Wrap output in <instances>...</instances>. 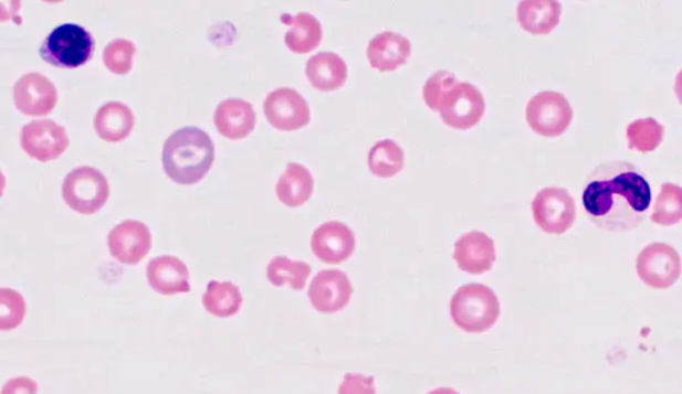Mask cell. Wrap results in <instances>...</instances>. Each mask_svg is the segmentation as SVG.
<instances>
[{"instance_id":"cell-1","label":"cell","mask_w":682,"mask_h":394,"mask_svg":"<svg viewBox=\"0 0 682 394\" xmlns=\"http://www.w3.org/2000/svg\"><path fill=\"white\" fill-rule=\"evenodd\" d=\"M652 189L644 174L628 161H609L589 174L583 206L589 221L609 232L633 231L651 209Z\"/></svg>"},{"instance_id":"cell-2","label":"cell","mask_w":682,"mask_h":394,"mask_svg":"<svg viewBox=\"0 0 682 394\" xmlns=\"http://www.w3.org/2000/svg\"><path fill=\"white\" fill-rule=\"evenodd\" d=\"M216 161V145L199 127L177 129L167 138L161 163L168 178L179 185H195L211 171Z\"/></svg>"},{"instance_id":"cell-3","label":"cell","mask_w":682,"mask_h":394,"mask_svg":"<svg viewBox=\"0 0 682 394\" xmlns=\"http://www.w3.org/2000/svg\"><path fill=\"white\" fill-rule=\"evenodd\" d=\"M502 307L497 296L484 284H465L451 299L454 326L466 333H483L496 324Z\"/></svg>"},{"instance_id":"cell-4","label":"cell","mask_w":682,"mask_h":394,"mask_svg":"<svg viewBox=\"0 0 682 394\" xmlns=\"http://www.w3.org/2000/svg\"><path fill=\"white\" fill-rule=\"evenodd\" d=\"M94 36L76 23H64L52 30L44 39L39 55L55 68L75 70L93 60Z\"/></svg>"},{"instance_id":"cell-5","label":"cell","mask_w":682,"mask_h":394,"mask_svg":"<svg viewBox=\"0 0 682 394\" xmlns=\"http://www.w3.org/2000/svg\"><path fill=\"white\" fill-rule=\"evenodd\" d=\"M62 196L71 210L84 216L95 215L108 202V180L94 167H77L64 179Z\"/></svg>"},{"instance_id":"cell-6","label":"cell","mask_w":682,"mask_h":394,"mask_svg":"<svg viewBox=\"0 0 682 394\" xmlns=\"http://www.w3.org/2000/svg\"><path fill=\"white\" fill-rule=\"evenodd\" d=\"M531 210L537 227L548 235H564L576 222L575 199L560 187L538 191L532 200Z\"/></svg>"},{"instance_id":"cell-7","label":"cell","mask_w":682,"mask_h":394,"mask_svg":"<svg viewBox=\"0 0 682 394\" xmlns=\"http://www.w3.org/2000/svg\"><path fill=\"white\" fill-rule=\"evenodd\" d=\"M439 113L448 127L468 131L483 119L484 95L473 84L458 82L444 94L439 105Z\"/></svg>"},{"instance_id":"cell-8","label":"cell","mask_w":682,"mask_h":394,"mask_svg":"<svg viewBox=\"0 0 682 394\" xmlns=\"http://www.w3.org/2000/svg\"><path fill=\"white\" fill-rule=\"evenodd\" d=\"M525 118L537 135L557 138L570 126L574 109L565 95L556 92L538 93L528 102Z\"/></svg>"},{"instance_id":"cell-9","label":"cell","mask_w":682,"mask_h":394,"mask_svg":"<svg viewBox=\"0 0 682 394\" xmlns=\"http://www.w3.org/2000/svg\"><path fill=\"white\" fill-rule=\"evenodd\" d=\"M636 270L649 288H671L681 276L679 252L665 243L649 244L640 252L636 260Z\"/></svg>"},{"instance_id":"cell-10","label":"cell","mask_w":682,"mask_h":394,"mask_svg":"<svg viewBox=\"0 0 682 394\" xmlns=\"http://www.w3.org/2000/svg\"><path fill=\"white\" fill-rule=\"evenodd\" d=\"M21 146L30 158L49 163L69 150L70 138L66 128L54 120H35L23 126Z\"/></svg>"},{"instance_id":"cell-11","label":"cell","mask_w":682,"mask_h":394,"mask_svg":"<svg viewBox=\"0 0 682 394\" xmlns=\"http://www.w3.org/2000/svg\"><path fill=\"white\" fill-rule=\"evenodd\" d=\"M264 115L279 131H297L311 121L307 100L294 88H277L264 100Z\"/></svg>"},{"instance_id":"cell-12","label":"cell","mask_w":682,"mask_h":394,"mask_svg":"<svg viewBox=\"0 0 682 394\" xmlns=\"http://www.w3.org/2000/svg\"><path fill=\"white\" fill-rule=\"evenodd\" d=\"M354 295L353 283L339 269H327L315 276L308 288L312 308L321 313H337L346 308Z\"/></svg>"},{"instance_id":"cell-13","label":"cell","mask_w":682,"mask_h":394,"mask_svg":"<svg viewBox=\"0 0 682 394\" xmlns=\"http://www.w3.org/2000/svg\"><path fill=\"white\" fill-rule=\"evenodd\" d=\"M109 254L122 264L136 266L153 248V234L145 223L125 221L116 225L107 237Z\"/></svg>"},{"instance_id":"cell-14","label":"cell","mask_w":682,"mask_h":394,"mask_svg":"<svg viewBox=\"0 0 682 394\" xmlns=\"http://www.w3.org/2000/svg\"><path fill=\"white\" fill-rule=\"evenodd\" d=\"M14 103L19 113L28 116H45L57 105V89L48 76L25 74L14 84Z\"/></svg>"},{"instance_id":"cell-15","label":"cell","mask_w":682,"mask_h":394,"mask_svg":"<svg viewBox=\"0 0 682 394\" xmlns=\"http://www.w3.org/2000/svg\"><path fill=\"white\" fill-rule=\"evenodd\" d=\"M356 237L348 225L340 222H327L315 230L311 237V249L321 262L342 264L354 255Z\"/></svg>"},{"instance_id":"cell-16","label":"cell","mask_w":682,"mask_h":394,"mask_svg":"<svg viewBox=\"0 0 682 394\" xmlns=\"http://www.w3.org/2000/svg\"><path fill=\"white\" fill-rule=\"evenodd\" d=\"M453 260L459 269L471 275L490 273L496 263V245L482 231H471L454 243Z\"/></svg>"},{"instance_id":"cell-17","label":"cell","mask_w":682,"mask_h":394,"mask_svg":"<svg viewBox=\"0 0 682 394\" xmlns=\"http://www.w3.org/2000/svg\"><path fill=\"white\" fill-rule=\"evenodd\" d=\"M412 55V44L398 32L385 31L375 35L367 47L369 64L380 73H392L406 66Z\"/></svg>"},{"instance_id":"cell-18","label":"cell","mask_w":682,"mask_h":394,"mask_svg":"<svg viewBox=\"0 0 682 394\" xmlns=\"http://www.w3.org/2000/svg\"><path fill=\"white\" fill-rule=\"evenodd\" d=\"M149 286L160 295L174 296L190 294V269L180 258L175 256H158L147 266Z\"/></svg>"},{"instance_id":"cell-19","label":"cell","mask_w":682,"mask_h":394,"mask_svg":"<svg viewBox=\"0 0 682 394\" xmlns=\"http://www.w3.org/2000/svg\"><path fill=\"white\" fill-rule=\"evenodd\" d=\"M213 123L218 131L230 140L250 137L256 126V113L251 103L243 99H225L219 103Z\"/></svg>"},{"instance_id":"cell-20","label":"cell","mask_w":682,"mask_h":394,"mask_svg":"<svg viewBox=\"0 0 682 394\" xmlns=\"http://www.w3.org/2000/svg\"><path fill=\"white\" fill-rule=\"evenodd\" d=\"M305 75L315 89L323 93L336 92L348 79V66L340 55L322 51L309 57L305 64Z\"/></svg>"},{"instance_id":"cell-21","label":"cell","mask_w":682,"mask_h":394,"mask_svg":"<svg viewBox=\"0 0 682 394\" xmlns=\"http://www.w3.org/2000/svg\"><path fill=\"white\" fill-rule=\"evenodd\" d=\"M135 127V115L120 102H108L103 105L94 118L97 137L107 143H120L132 135Z\"/></svg>"},{"instance_id":"cell-22","label":"cell","mask_w":682,"mask_h":394,"mask_svg":"<svg viewBox=\"0 0 682 394\" xmlns=\"http://www.w3.org/2000/svg\"><path fill=\"white\" fill-rule=\"evenodd\" d=\"M562 11V4L552 0H527L517 6V22L532 35H549L560 23Z\"/></svg>"},{"instance_id":"cell-23","label":"cell","mask_w":682,"mask_h":394,"mask_svg":"<svg viewBox=\"0 0 682 394\" xmlns=\"http://www.w3.org/2000/svg\"><path fill=\"white\" fill-rule=\"evenodd\" d=\"M281 21L288 25L284 42L295 54H309L319 46L323 39V29L319 19L309 12H298L297 15L284 14Z\"/></svg>"},{"instance_id":"cell-24","label":"cell","mask_w":682,"mask_h":394,"mask_svg":"<svg viewBox=\"0 0 682 394\" xmlns=\"http://www.w3.org/2000/svg\"><path fill=\"white\" fill-rule=\"evenodd\" d=\"M315 180L307 167L290 163L276 183V195L281 203L297 209L308 202L314 193Z\"/></svg>"},{"instance_id":"cell-25","label":"cell","mask_w":682,"mask_h":394,"mask_svg":"<svg viewBox=\"0 0 682 394\" xmlns=\"http://www.w3.org/2000/svg\"><path fill=\"white\" fill-rule=\"evenodd\" d=\"M201 302L208 313L227 319L239 313L243 306V295L233 283L211 280Z\"/></svg>"},{"instance_id":"cell-26","label":"cell","mask_w":682,"mask_h":394,"mask_svg":"<svg viewBox=\"0 0 682 394\" xmlns=\"http://www.w3.org/2000/svg\"><path fill=\"white\" fill-rule=\"evenodd\" d=\"M406 153L392 139L376 143L368 153V167L374 177L389 179L405 170Z\"/></svg>"},{"instance_id":"cell-27","label":"cell","mask_w":682,"mask_h":394,"mask_svg":"<svg viewBox=\"0 0 682 394\" xmlns=\"http://www.w3.org/2000/svg\"><path fill=\"white\" fill-rule=\"evenodd\" d=\"M312 269L308 263L292 262L288 257L276 256L267 266V279L277 288L290 286L292 289L302 290L307 284Z\"/></svg>"},{"instance_id":"cell-28","label":"cell","mask_w":682,"mask_h":394,"mask_svg":"<svg viewBox=\"0 0 682 394\" xmlns=\"http://www.w3.org/2000/svg\"><path fill=\"white\" fill-rule=\"evenodd\" d=\"M665 127L654 118L638 119L627 127L629 150L649 153L658 150L664 140Z\"/></svg>"},{"instance_id":"cell-29","label":"cell","mask_w":682,"mask_h":394,"mask_svg":"<svg viewBox=\"0 0 682 394\" xmlns=\"http://www.w3.org/2000/svg\"><path fill=\"white\" fill-rule=\"evenodd\" d=\"M682 219V190L681 187L664 183L661 190L652 213V222L662 227H672V225L681 222Z\"/></svg>"},{"instance_id":"cell-30","label":"cell","mask_w":682,"mask_h":394,"mask_svg":"<svg viewBox=\"0 0 682 394\" xmlns=\"http://www.w3.org/2000/svg\"><path fill=\"white\" fill-rule=\"evenodd\" d=\"M28 304L15 289L0 288V332L14 331L22 324Z\"/></svg>"},{"instance_id":"cell-31","label":"cell","mask_w":682,"mask_h":394,"mask_svg":"<svg viewBox=\"0 0 682 394\" xmlns=\"http://www.w3.org/2000/svg\"><path fill=\"white\" fill-rule=\"evenodd\" d=\"M136 46L128 39H115L103 50V63L115 75H127L134 67Z\"/></svg>"},{"instance_id":"cell-32","label":"cell","mask_w":682,"mask_h":394,"mask_svg":"<svg viewBox=\"0 0 682 394\" xmlns=\"http://www.w3.org/2000/svg\"><path fill=\"white\" fill-rule=\"evenodd\" d=\"M458 82L457 76L448 73V71H438V73L432 74L428 77L423 88L426 105L432 111H439V105L444 94Z\"/></svg>"},{"instance_id":"cell-33","label":"cell","mask_w":682,"mask_h":394,"mask_svg":"<svg viewBox=\"0 0 682 394\" xmlns=\"http://www.w3.org/2000/svg\"><path fill=\"white\" fill-rule=\"evenodd\" d=\"M337 394H376L375 379L363 374H346Z\"/></svg>"},{"instance_id":"cell-34","label":"cell","mask_w":682,"mask_h":394,"mask_svg":"<svg viewBox=\"0 0 682 394\" xmlns=\"http://www.w3.org/2000/svg\"><path fill=\"white\" fill-rule=\"evenodd\" d=\"M39 386L36 381L30 377L11 379L2 387L0 394H38Z\"/></svg>"},{"instance_id":"cell-35","label":"cell","mask_w":682,"mask_h":394,"mask_svg":"<svg viewBox=\"0 0 682 394\" xmlns=\"http://www.w3.org/2000/svg\"><path fill=\"white\" fill-rule=\"evenodd\" d=\"M428 394H460L458 391L452 390V387H438V390H433Z\"/></svg>"},{"instance_id":"cell-36","label":"cell","mask_w":682,"mask_h":394,"mask_svg":"<svg viewBox=\"0 0 682 394\" xmlns=\"http://www.w3.org/2000/svg\"><path fill=\"white\" fill-rule=\"evenodd\" d=\"M6 187H8V179H6L4 173L0 170V198L4 195Z\"/></svg>"}]
</instances>
